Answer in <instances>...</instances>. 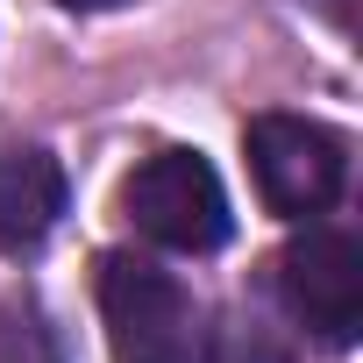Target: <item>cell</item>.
<instances>
[{
	"label": "cell",
	"instance_id": "cell-1",
	"mask_svg": "<svg viewBox=\"0 0 363 363\" xmlns=\"http://www.w3.org/2000/svg\"><path fill=\"white\" fill-rule=\"evenodd\" d=\"M93 299L114 363H207V313L164 264L135 250H100Z\"/></svg>",
	"mask_w": 363,
	"mask_h": 363
},
{
	"label": "cell",
	"instance_id": "cell-2",
	"mask_svg": "<svg viewBox=\"0 0 363 363\" xmlns=\"http://www.w3.org/2000/svg\"><path fill=\"white\" fill-rule=\"evenodd\" d=\"M121 214L143 242L171 250V257H214L235 235L228 193H221V171L200 150H157L128 171L121 186Z\"/></svg>",
	"mask_w": 363,
	"mask_h": 363
},
{
	"label": "cell",
	"instance_id": "cell-3",
	"mask_svg": "<svg viewBox=\"0 0 363 363\" xmlns=\"http://www.w3.org/2000/svg\"><path fill=\"white\" fill-rule=\"evenodd\" d=\"M271 285H278L285 313H292L313 342L349 349V342L363 335V242H356L349 228H335V221L313 214V221L278 250Z\"/></svg>",
	"mask_w": 363,
	"mask_h": 363
},
{
	"label": "cell",
	"instance_id": "cell-4",
	"mask_svg": "<svg viewBox=\"0 0 363 363\" xmlns=\"http://www.w3.org/2000/svg\"><path fill=\"white\" fill-rule=\"evenodd\" d=\"M242 150H250V171H257V193L271 214L285 221H313L342 200L349 186V143L328 128V121H306V114H257L242 128Z\"/></svg>",
	"mask_w": 363,
	"mask_h": 363
},
{
	"label": "cell",
	"instance_id": "cell-5",
	"mask_svg": "<svg viewBox=\"0 0 363 363\" xmlns=\"http://www.w3.org/2000/svg\"><path fill=\"white\" fill-rule=\"evenodd\" d=\"M65 164L36 143L0 150V257H36L65 221Z\"/></svg>",
	"mask_w": 363,
	"mask_h": 363
},
{
	"label": "cell",
	"instance_id": "cell-6",
	"mask_svg": "<svg viewBox=\"0 0 363 363\" xmlns=\"http://www.w3.org/2000/svg\"><path fill=\"white\" fill-rule=\"evenodd\" d=\"M207 363H292V356H285L278 328L264 320V306H257V299H242V306L221 320V335L207 328Z\"/></svg>",
	"mask_w": 363,
	"mask_h": 363
},
{
	"label": "cell",
	"instance_id": "cell-7",
	"mask_svg": "<svg viewBox=\"0 0 363 363\" xmlns=\"http://www.w3.org/2000/svg\"><path fill=\"white\" fill-rule=\"evenodd\" d=\"M0 363H65L57 328L43 320V306L29 292L22 299H0Z\"/></svg>",
	"mask_w": 363,
	"mask_h": 363
},
{
	"label": "cell",
	"instance_id": "cell-8",
	"mask_svg": "<svg viewBox=\"0 0 363 363\" xmlns=\"http://www.w3.org/2000/svg\"><path fill=\"white\" fill-rule=\"evenodd\" d=\"M306 8H313L335 36H356V0H306Z\"/></svg>",
	"mask_w": 363,
	"mask_h": 363
},
{
	"label": "cell",
	"instance_id": "cell-9",
	"mask_svg": "<svg viewBox=\"0 0 363 363\" xmlns=\"http://www.w3.org/2000/svg\"><path fill=\"white\" fill-rule=\"evenodd\" d=\"M57 8H79V15H100V8H121V0H57Z\"/></svg>",
	"mask_w": 363,
	"mask_h": 363
}]
</instances>
